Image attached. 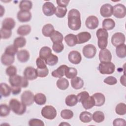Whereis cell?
I'll use <instances>...</instances> for the list:
<instances>
[{
	"label": "cell",
	"instance_id": "1",
	"mask_svg": "<svg viewBox=\"0 0 126 126\" xmlns=\"http://www.w3.org/2000/svg\"><path fill=\"white\" fill-rule=\"evenodd\" d=\"M81 15L80 12L76 9L70 10L68 13V26L73 31H77L81 27Z\"/></svg>",
	"mask_w": 126,
	"mask_h": 126
},
{
	"label": "cell",
	"instance_id": "2",
	"mask_svg": "<svg viewBox=\"0 0 126 126\" xmlns=\"http://www.w3.org/2000/svg\"><path fill=\"white\" fill-rule=\"evenodd\" d=\"M9 106L11 110L18 115H22L26 111V105L15 98H12L10 100Z\"/></svg>",
	"mask_w": 126,
	"mask_h": 126
},
{
	"label": "cell",
	"instance_id": "3",
	"mask_svg": "<svg viewBox=\"0 0 126 126\" xmlns=\"http://www.w3.org/2000/svg\"><path fill=\"white\" fill-rule=\"evenodd\" d=\"M96 37L98 39L97 45L100 49H105L108 44V33L106 30L104 29H99L96 32Z\"/></svg>",
	"mask_w": 126,
	"mask_h": 126
},
{
	"label": "cell",
	"instance_id": "4",
	"mask_svg": "<svg viewBox=\"0 0 126 126\" xmlns=\"http://www.w3.org/2000/svg\"><path fill=\"white\" fill-rule=\"evenodd\" d=\"M9 82L11 86H17L21 88H26L29 85L28 80L24 76L16 74L9 78Z\"/></svg>",
	"mask_w": 126,
	"mask_h": 126
},
{
	"label": "cell",
	"instance_id": "5",
	"mask_svg": "<svg viewBox=\"0 0 126 126\" xmlns=\"http://www.w3.org/2000/svg\"><path fill=\"white\" fill-rule=\"evenodd\" d=\"M98 69L102 74H111L115 71V65L111 62L101 63L98 65Z\"/></svg>",
	"mask_w": 126,
	"mask_h": 126
},
{
	"label": "cell",
	"instance_id": "6",
	"mask_svg": "<svg viewBox=\"0 0 126 126\" xmlns=\"http://www.w3.org/2000/svg\"><path fill=\"white\" fill-rule=\"evenodd\" d=\"M41 115L48 120H53L57 116L56 109L51 105H46L43 107L41 111Z\"/></svg>",
	"mask_w": 126,
	"mask_h": 126
},
{
	"label": "cell",
	"instance_id": "7",
	"mask_svg": "<svg viewBox=\"0 0 126 126\" xmlns=\"http://www.w3.org/2000/svg\"><path fill=\"white\" fill-rule=\"evenodd\" d=\"M113 14L117 18H124L126 15V6L121 3L116 4L113 6Z\"/></svg>",
	"mask_w": 126,
	"mask_h": 126
},
{
	"label": "cell",
	"instance_id": "8",
	"mask_svg": "<svg viewBox=\"0 0 126 126\" xmlns=\"http://www.w3.org/2000/svg\"><path fill=\"white\" fill-rule=\"evenodd\" d=\"M34 95L31 91H25L21 96V102L26 106H30L33 104Z\"/></svg>",
	"mask_w": 126,
	"mask_h": 126
},
{
	"label": "cell",
	"instance_id": "9",
	"mask_svg": "<svg viewBox=\"0 0 126 126\" xmlns=\"http://www.w3.org/2000/svg\"><path fill=\"white\" fill-rule=\"evenodd\" d=\"M84 56L87 59L93 58L96 53V49L93 44H87L84 46L82 49Z\"/></svg>",
	"mask_w": 126,
	"mask_h": 126
},
{
	"label": "cell",
	"instance_id": "10",
	"mask_svg": "<svg viewBox=\"0 0 126 126\" xmlns=\"http://www.w3.org/2000/svg\"><path fill=\"white\" fill-rule=\"evenodd\" d=\"M125 41L126 37L125 34L120 32L115 33L111 38V43L115 47L125 44Z\"/></svg>",
	"mask_w": 126,
	"mask_h": 126
},
{
	"label": "cell",
	"instance_id": "11",
	"mask_svg": "<svg viewBox=\"0 0 126 126\" xmlns=\"http://www.w3.org/2000/svg\"><path fill=\"white\" fill-rule=\"evenodd\" d=\"M24 76L28 80H33L38 77L36 69L32 66L27 67L23 72Z\"/></svg>",
	"mask_w": 126,
	"mask_h": 126
},
{
	"label": "cell",
	"instance_id": "12",
	"mask_svg": "<svg viewBox=\"0 0 126 126\" xmlns=\"http://www.w3.org/2000/svg\"><path fill=\"white\" fill-rule=\"evenodd\" d=\"M56 7L54 4L49 1L45 2L42 6V11L44 14L47 16H51L55 13Z\"/></svg>",
	"mask_w": 126,
	"mask_h": 126
},
{
	"label": "cell",
	"instance_id": "13",
	"mask_svg": "<svg viewBox=\"0 0 126 126\" xmlns=\"http://www.w3.org/2000/svg\"><path fill=\"white\" fill-rule=\"evenodd\" d=\"M99 24L98 18L94 15L89 16L86 20L85 25L90 30H94L97 28Z\"/></svg>",
	"mask_w": 126,
	"mask_h": 126
},
{
	"label": "cell",
	"instance_id": "14",
	"mask_svg": "<svg viewBox=\"0 0 126 126\" xmlns=\"http://www.w3.org/2000/svg\"><path fill=\"white\" fill-rule=\"evenodd\" d=\"M68 61L74 64H78L80 63L82 60L81 54L77 51H71L68 55Z\"/></svg>",
	"mask_w": 126,
	"mask_h": 126
},
{
	"label": "cell",
	"instance_id": "15",
	"mask_svg": "<svg viewBox=\"0 0 126 126\" xmlns=\"http://www.w3.org/2000/svg\"><path fill=\"white\" fill-rule=\"evenodd\" d=\"M99 60L100 63L110 62L112 60V55L107 49H101L99 53Z\"/></svg>",
	"mask_w": 126,
	"mask_h": 126
},
{
	"label": "cell",
	"instance_id": "16",
	"mask_svg": "<svg viewBox=\"0 0 126 126\" xmlns=\"http://www.w3.org/2000/svg\"><path fill=\"white\" fill-rule=\"evenodd\" d=\"M32 15L30 11L20 10L17 15V19L19 21L22 23L27 22L31 20Z\"/></svg>",
	"mask_w": 126,
	"mask_h": 126
},
{
	"label": "cell",
	"instance_id": "17",
	"mask_svg": "<svg viewBox=\"0 0 126 126\" xmlns=\"http://www.w3.org/2000/svg\"><path fill=\"white\" fill-rule=\"evenodd\" d=\"M100 13L103 17H111L113 14V6L109 3L104 4L101 6Z\"/></svg>",
	"mask_w": 126,
	"mask_h": 126
},
{
	"label": "cell",
	"instance_id": "18",
	"mask_svg": "<svg viewBox=\"0 0 126 126\" xmlns=\"http://www.w3.org/2000/svg\"><path fill=\"white\" fill-rule=\"evenodd\" d=\"M91 34L87 32H83L76 35L77 44H81L88 42L91 38Z\"/></svg>",
	"mask_w": 126,
	"mask_h": 126
},
{
	"label": "cell",
	"instance_id": "19",
	"mask_svg": "<svg viewBox=\"0 0 126 126\" xmlns=\"http://www.w3.org/2000/svg\"><path fill=\"white\" fill-rule=\"evenodd\" d=\"M30 55L29 52L25 50H21L18 51L17 53V58L18 60L21 63H26L28 62L30 59Z\"/></svg>",
	"mask_w": 126,
	"mask_h": 126
},
{
	"label": "cell",
	"instance_id": "20",
	"mask_svg": "<svg viewBox=\"0 0 126 126\" xmlns=\"http://www.w3.org/2000/svg\"><path fill=\"white\" fill-rule=\"evenodd\" d=\"M92 96L95 101V106H101L105 102V97L104 95L100 93H96L94 94Z\"/></svg>",
	"mask_w": 126,
	"mask_h": 126
},
{
	"label": "cell",
	"instance_id": "21",
	"mask_svg": "<svg viewBox=\"0 0 126 126\" xmlns=\"http://www.w3.org/2000/svg\"><path fill=\"white\" fill-rule=\"evenodd\" d=\"M68 66L65 64L60 65L57 69L52 72V75L55 78H62L65 75V72Z\"/></svg>",
	"mask_w": 126,
	"mask_h": 126
},
{
	"label": "cell",
	"instance_id": "22",
	"mask_svg": "<svg viewBox=\"0 0 126 126\" xmlns=\"http://www.w3.org/2000/svg\"><path fill=\"white\" fill-rule=\"evenodd\" d=\"M15 26V20L11 18H6L2 22V28L11 31Z\"/></svg>",
	"mask_w": 126,
	"mask_h": 126
},
{
	"label": "cell",
	"instance_id": "23",
	"mask_svg": "<svg viewBox=\"0 0 126 126\" xmlns=\"http://www.w3.org/2000/svg\"><path fill=\"white\" fill-rule=\"evenodd\" d=\"M15 61V57L13 56H10L8 54L3 53L1 57V62L3 65H11Z\"/></svg>",
	"mask_w": 126,
	"mask_h": 126
},
{
	"label": "cell",
	"instance_id": "24",
	"mask_svg": "<svg viewBox=\"0 0 126 126\" xmlns=\"http://www.w3.org/2000/svg\"><path fill=\"white\" fill-rule=\"evenodd\" d=\"M71 85L73 89L79 90L84 86V81L81 78L76 76L71 80Z\"/></svg>",
	"mask_w": 126,
	"mask_h": 126
},
{
	"label": "cell",
	"instance_id": "25",
	"mask_svg": "<svg viewBox=\"0 0 126 126\" xmlns=\"http://www.w3.org/2000/svg\"><path fill=\"white\" fill-rule=\"evenodd\" d=\"M83 108L86 110L90 109L95 106V101L92 96H89L81 102Z\"/></svg>",
	"mask_w": 126,
	"mask_h": 126
},
{
	"label": "cell",
	"instance_id": "26",
	"mask_svg": "<svg viewBox=\"0 0 126 126\" xmlns=\"http://www.w3.org/2000/svg\"><path fill=\"white\" fill-rule=\"evenodd\" d=\"M52 54V50L50 47L48 46H44L40 50L39 54V58L45 61Z\"/></svg>",
	"mask_w": 126,
	"mask_h": 126
},
{
	"label": "cell",
	"instance_id": "27",
	"mask_svg": "<svg viewBox=\"0 0 126 126\" xmlns=\"http://www.w3.org/2000/svg\"><path fill=\"white\" fill-rule=\"evenodd\" d=\"M31 31V27L29 25H24L20 26L17 31L18 34L22 36L28 35Z\"/></svg>",
	"mask_w": 126,
	"mask_h": 126
},
{
	"label": "cell",
	"instance_id": "28",
	"mask_svg": "<svg viewBox=\"0 0 126 126\" xmlns=\"http://www.w3.org/2000/svg\"><path fill=\"white\" fill-rule=\"evenodd\" d=\"M64 41L68 46H74L77 44L76 35L72 33L68 34L64 37Z\"/></svg>",
	"mask_w": 126,
	"mask_h": 126
},
{
	"label": "cell",
	"instance_id": "29",
	"mask_svg": "<svg viewBox=\"0 0 126 126\" xmlns=\"http://www.w3.org/2000/svg\"><path fill=\"white\" fill-rule=\"evenodd\" d=\"M115 27V22L113 19L111 18H106L103 20L102 22L103 29L106 31H109L113 29Z\"/></svg>",
	"mask_w": 126,
	"mask_h": 126
},
{
	"label": "cell",
	"instance_id": "30",
	"mask_svg": "<svg viewBox=\"0 0 126 126\" xmlns=\"http://www.w3.org/2000/svg\"><path fill=\"white\" fill-rule=\"evenodd\" d=\"M54 31V26L51 24L45 25L42 29V33L45 37H50Z\"/></svg>",
	"mask_w": 126,
	"mask_h": 126
},
{
	"label": "cell",
	"instance_id": "31",
	"mask_svg": "<svg viewBox=\"0 0 126 126\" xmlns=\"http://www.w3.org/2000/svg\"><path fill=\"white\" fill-rule=\"evenodd\" d=\"M50 37L53 43H62L63 39V34L57 31H55Z\"/></svg>",
	"mask_w": 126,
	"mask_h": 126
},
{
	"label": "cell",
	"instance_id": "32",
	"mask_svg": "<svg viewBox=\"0 0 126 126\" xmlns=\"http://www.w3.org/2000/svg\"><path fill=\"white\" fill-rule=\"evenodd\" d=\"M78 99L76 95L72 94L67 96L65 99V102L67 106L72 107L75 106L78 103Z\"/></svg>",
	"mask_w": 126,
	"mask_h": 126
},
{
	"label": "cell",
	"instance_id": "33",
	"mask_svg": "<svg viewBox=\"0 0 126 126\" xmlns=\"http://www.w3.org/2000/svg\"><path fill=\"white\" fill-rule=\"evenodd\" d=\"M56 85L58 89L61 90H65L69 86V82L66 78L62 77L57 80Z\"/></svg>",
	"mask_w": 126,
	"mask_h": 126
},
{
	"label": "cell",
	"instance_id": "34",
	"mask_svg": "<svg viewBox=\"0 0 126 126\" xmlns=\"http://www.w3.org/2000/svg\"><path fill=\"white\" fill-rule=\"evenodd\" d=\"M11 93V89L7 84L5 83L0 84V94L1 96L7 97L10 95Z\"/></svg>",
	"mask_w": 126,
	"mask_h": 126
},
{
	"label": "cell",
	"instance_id": "35",
	"mask_svg": "<svg viewBox=\"0 0 126 126\" xmlns=\"http://www.w3.org/2000/svg\"><path fill=\"white\" fill-rule=\"evenodd\" d=\"M79 119L84 123H89L93 120L92 115L89 112L83 111L80 113L79 115Z\"/></svg>",
	"mask_w": 126,
	"mask_h": 126
},
{
	"label": "cell",
	"instance_id": "36",
	"mask_svg": "<svg viewBox=\"0 0 126 126\" xmlns=\"http://www.w3.org/2000/svg\"><path fill=\"white\" fill-rule=\"evenodd\" d=\"M92 119L97 123H100L104 121L105 116L104 113L100 111L94 112L92 115Z\"/></svg>",
	"mask_w": 126,
	"mask_h": 126
},
{
	"label": "cell",
	"instance_id": "37",
	"mask_svg": "<svg viewBox=\"0 0 126 126\" xmlns=\"http://www.w3.org/2000/svg\"><path fill=\"white\" fill-rule=\"evenodd\" d=\"M34 102L38 105H42L45 104L46 102V97L42 93H37L34 97Z\"/></svg>",
	"mask_w": 126,
	"mask_h": 126
},
{
	"label": "cell",
	"instance_id": "38",
	"mask_svg": "<svg viewBox=\"0 0 126 126\" xmlns=\"http://www.w3.org/2000/svg\"><path fill=\"white\" fill-rule=\"evenodd\" d=\"M116 53L117 56L120 58H124L126 57V45L122 44L116 47Z\"/></svg>",
	"mask_w": 126,
	"mask_h": 126
},
{
	"label": "cell",
	"instance_id": "39",
	"mask_svg": "<svg viewBox=\"0 0 126 126\" xmlns=\"http://www.w3.org/2000/svg\"><path fill=\"white\" fill-rule=\"evenodd\" d=\"M19 7L21 10L30 11L32 8V3L30 0H21L20 2Z\"/></svg>",
	"mask_w": 126,
	"mask_h": 126
},
{
	"label": "cell",
	"instance_id": "40",
	"mask_svg": "<svg viewBox=\"0 0 126 126\" xmlns=\"http://www.w3.org/2000/svg\"><path fill=\"white\" fill-rule=\"evenodd\" d=\"M77 70L75 68L68 67L65 72V76L68 79H73L77 75Z\"/></svg>",
	"mask_w": 126,
	"mask_h": 126
},
{
	"label": "cell",
	"instance_id": "41",
	"mask_svg": "<svg viewBox=\"0 0 126 126\" xmlns=\"http://www.w3.org/2000/svg\"><path fill=\"white\" fill-rule=\"evenodd\" d=\"M26 44V39L23 36H19L16 38L14 40L13 45L17 48H22Z\"/></svg>",
	"mask_w": 126,
	"mask_h": 126
},
{
	"label": "cell",
	"instance_id": "42",
	"mask_svg": "<svg viewBox=\"0 0 126 126\" xmlns=\"http://www.w3.org/2000/svg\"><path fill=\"white\" fill-rule=\"evenodd\" d=\"M58 60H59L58 57L56 55L53 54H52L44 61L46 63V64L50 66H53L56 65L58 63Z\"/></svg>",
	"mask_w": 126,
	"mask_h": 126
},
{
	"label": "cell",
	"instance_id": "43",
	"mask_svg": "<svg viewBox=\"0 0 126 126\" xmlns=\"http://www.w3.org/2000/svg\"><path fill=\"white\" fill-rule=\"evenodd\" d=\"M116 113L119 115H124L126 114V105L124 103L118 104L115 108Z\"/></svg>",
	"mask_w": 126,
	"mask_h": 126
},
{
	"label": "cell",
	"instance_id": "44",
	"mask_svg": "<svg viewBox=\"0 0 126 126\" xmlns=\"http://www.w3.org/2000/svg\"><path fill=\"white\" fill-rule=\"evenodd\" d=\"M67 12V8L64 7H60V6H57L56 7V11H55V15L57 17L59 18H63L64 17Z\"/></svg>",
	"mask_w": 126,
	"mask_h": 126
},
{
	"label": "cell",
	"instance_id": "45",
	"mask_svg": "<svg viewBox=\"0 0 126 126\" xmlns=\"http://www.w3.org/2000/svg\"><path fill=\"white\" fill-rule=\"evenodd\" d=\"M0 115L1 117H6L8 116L10 112V108L9 106L5 104H2L0 105Z\"/></svg>",
	"mask_w": 126,
	"mask_h": 126
},
{
	"label": "cell",
	"instance_id": "46",
	"mask_svg": "<svg viewBox=\"0 0 126 126\" xmlns=\"http://www.w3.org/2000/svg\"><path fill=\"white\" fill-rule=\"evenodd\" d=\"M18 48L15 47L14 45H10L6 48L4 53L9 55L14 56L18 52Z\"/></svg>",
	"mask_w": 126,
	"mask_h": 126
},
{
	"label": "cell",
	"instance_id": "47",
	"mask_svg": "<svg viewBox=\"0 0 126 126\" xmlns=\"http://www.w3.org/2000/svg\"><path fill=\"white\" fill-rule=\"evenodd\" d=\"M61 116L63 119L69 120L73 117V112L69 109H63L61 112Z\"/></svg>",
	"mask_w": 126,
	"mask_h": 126
},
{
	"label": "cell",
	"instance_id": "48",
	"mask_svg": "<svg viewBox=\"0 0 126 126\" xmlns=\"http://www.w3.org/2000/svg\"><path fill=\"white\" fill-rule=\"evenodd\" d=\"M12 34V32L10 30L1 28L0 29V38L1 39H8Z\"/></svg>",
	"mask_w": 126,
	"mask_h": 126
},
{
	"label": "cell",
	"instance_id": "49",
	"mask_svg": "<svg viewBox=\"0 0 126 126\" xmlns=\"http://www.w3.org/2000/svg\"><path fill=\"white\" fill-rule=\"evenodd\" d=\"M29 125L30 126H44V124L40 119L33 118L29 121Z\"/></svg>",
	"mask_w": 126,
	"mask_h": 126
},
{
	"label": "cell",
	"instance_id": "50",
	"mask_svg": "<svg viewBox=\"0 0 126 126\" xmlns=\"http://www.w3.org/2000/svg\"><path fill=\"white\" fill-rule=\"evenodd\" d=\"M36 71H37V76L39 77L40 78H44L46 77L48 74H49V70L48 68L47 67L42 68V69H40L37 68L36 69Z\"/></svg>",
	"mask_w": 126,
	"mask_h": 126
},
{
	"label": "cell",
	"instance_id": "51",
	"mask_svg": "<svg viewBox=\"0 0 126 126\" xmlns=\"http://www.w3.org/2000/svg\"><path fill=\"white\" fill-rule=\"evenodd\" d=\"M52 49L55 52L57 53H60L63 51L64 49V45L62 42L53 43Z\"/></svg>",
	"mask_w": 126,
	"mask_h": 126
},
{
	"label": "cell",
	"instance_id": "52",
	"mask_svg": "<svg viewBox=\"0 0 126 126\" xmlns=\"http://www.w3.org/2000/svg\"><path fill=\"white\" fill-rule=\"evenodd\" d=\"M6 73L9 77L14 76L17 74V68L14 65H9L6 69Z\"/></svg>",
	"mask_w": 126,
	"mask_h": 126
},
{
	"label": "cell",
	"instance_id": "53",
	"mask_svg": "<svg viewBox=\"0 0 126 126\" xmlns=\"http://www.w3.org/2000/svg\"><path fill=\"white\" fill-rule=\"evenodd\" d=\"M104 82L109 85H114L117 83V79L114 76H108L105 78L104 80Z\"/></svg>",
	"mask_w": 126,
	"mask_h": 126
},
{
	"label": "cell",
	"instance_id": "54",
	"mask_svg": "<svg viewBox=\"0 0 126 126\" xmlns=\"http://www.w3.org/2000/svg\"><path fill=\"white\" fill-rule=\"evenodd\" d=\"M90 96L89 94L86 91H83L80 93H79L77 95V98L78 99V101L79 102H81L83 100H84L85 98L89 97Z\"/></svg>",
	"mask_w": 126,
	"mask_h": 126
},
{
	"label": "cell",
	"instance_id": "55",
	"mask_svg": "<svg viewBox=\"0 0 126 126\" xmlns=\"http://www.w3.org/2000/svg\"><path fill=\"white\" fill-rule=\"evenodd\" d=\"M36 64L37 66V68L42 69L47 67L46 63H45L44 60H42L40 58H37L36 60Z\"/></svg>",
	"mask_w": 126,
	"mask_h": 126
},
{
	"label": "cell",
	"instance_id": "56",
	"mask_svg": "<svg viewBox=\"0 0 126 126\" xmlns=\"http://www.w3.org/2000/svg\"><path fill=\"white\" fill-rule=\"evenodd\" d=\"M113 125L114 126H126V121L125 120L122 118H117L115 119L113 122Z\"/></svg>",
	"mask_w": 126,
	"mask_h": 126
},
{
	"label": "cell",
	"instance_id": "57",
	"mask_svg": "<svg viewBox=\"0 0 126 126\" xmlns=\"http://www.w3.org/2000/svg\"><path fill=\"white\" fill-rule=\"evenodd\" d=\"M11 92L13 95H17L21 92V88L17 86H11Z\"/></svg>",
	"mask_w": 126,
	"mask_h": 126
},
{
	"label": "cell",
	"instance_id": "58",
	"mask_svg": "<svg viewBox=\"0 0 126 126\" xmlns=\"http://www.w3.org/2000/svg\"><path fill=\"white\" fill-rule=\"evenodd\" d=\"M69 0H57L56 1L58 6L60 7H66V6L68 5L69 2Z\"/></svg>",
	"mask_w": 126,
	"mask_h": 126
},
{
	"label": "cell",
	"instance_id": "59",
	"mask_svg": "<svg viewBox=\"0 0 126 126\" xmlns=\"http://www.w3.org/2000/svg\"><path fill=\"white\" fill-rule=\"evenodd\" d=\"M120 82L123 85H124V86H126V75L125 74L121 77Z\"/></svg>",
	"mask_w": 126,
	"mask_h": 126
},
{
	"label": "cell",
	"instance_id": "60",
	"mask_svg": "<svg viewBox=\"0 0 126 126\" xmlns=\"http://www.w3.org/2000/svg\"><path fill=\"white\" fill-rule=\"evenodd\" d=\"M4 13V8L2 5H0V17H2L3 14Z\"/></svg>",
	"mask_w": 126,
	"mask_h": 126
},
{
	"label": "cell",
	"instance_id": "61",
	"mask_svg": "<svg viewBox=\"0 0 126 126\" xmlns=\"http://www.w3.org/2000/svg\"><path fill=\"white\" fill-rule=\"evenodd\" d=\"M60 125L61 126V125H68V126H69L70 125L69 124H68V123H65V122H63V123H62L61 124H60Z\"/></svg>",
	"mask_w": 126,
	"mask_h": 126
}]
</instances>
